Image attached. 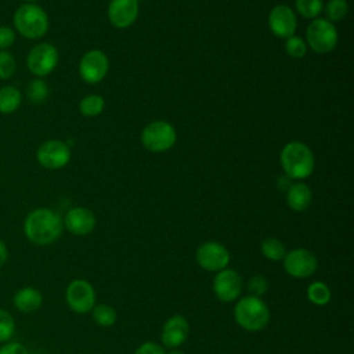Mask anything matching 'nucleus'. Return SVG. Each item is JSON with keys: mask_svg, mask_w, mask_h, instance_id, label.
I'll return each mask as SVG.
<instances>
[{"mask_svg": "<svg viewBox=\"0 0 354 354\" xmlns=\"http://www.w3.org/2000/svg\"><path fill=\"white\" fill-rule=\"evenodd\" d=\"M64 228L61 216L47 207H39L32 210L24 223V232L26 238L36 245H50L55 242Z\"/></svg>", "mask_w": 354, "mask_h": 354, "instance_id": "obj_1", "label": "nucleus"}, {"mask_svg": "<svg viewBox=\"0 0 354 354\" xmlns=\"http://www.w3.org/2000/svg\"><path fill=\"white\" fill-rule=\"evenodd\" d=\"M282 169L289 178H307L314 170V155L311 149L299 141L288 142L279 155Z\"/></svg>", "mask_w": 354, "mask_h": 354, "instance_id": "obj_2", "label": "nucleus"}, {"mask_svg": "<svg viewBox=\"0 0 354 354\" xmlns=\"http://www.w3.org/2000/svg\"><path fill=\"white\" fill-rule=\"evenodd\" d=\"M234 318L236 324L249 332L264 329L270 321L268 306L256 296L241 297L234 307Z\"/></svg>", "mask_w": 354, "mask_h": 354, "instance_id": "obj_3", "label": "nucleus"}, {"mask_svg": "<svg viewBox=\"0 0 354 354\" xmlns=\"http://www.w3.org/2000/svg\"><path fill=\"white\" fill-rule=\"evenodd\" d=\"M14 26L26 39H40L47 33V12L33 3L22 4L14 12Z\"/></svg>", "mask_w": 354, "mask_h": 354, "instance_id": "obj_4", "label": "nucleus"}, {"mask_svg": "<svg viewBox=\"0 0 354 354\" xmlns=\"http://www.w3.org/2000/svg\"><path fill=\"white\" fill-rule=\"evenodd\" d=\"M177 141L174 127L165 120H156L147 124L141 133V142L149 152H165Z\"/></svg>", "mask_w": 354, "mask_h": 354, "instance_id": "obj_5", "label": "nucleus"}, {"mask_svg": "<svg viewBox=\"0 0 354 354\" xmlns=\"http://www.w3.org/2000/svg\"><path fill=\"white\" fill-rule=\"evenodd\" d=\"M306 39L314 53L326 54L336 47L337 30L330 21L325 18H315L307 26Z\"/></svg>", "mask_w": 354, "mask_h": 354, "instance_id": "obj_6", "label": "nucleus"}, {"mask_svg": "<svg viewBox=\"0 0 354 354\" xmlns=\"http://www.w3.org/2000/svg\"><path fill=\"white\" fill-rule=\"evenodd\" d=\"M195 259L201 268L210 272H218L227 268L231 260V254L223 243L216 241H207L198 246Z\"/></svg>", "mask_w": 354, "mask_h": 354, "instance_id": "obj_7", "label": "nucleus"}, {"mask_svg": "<svg viewBox=\"0 0 354 354\" xmlns=\"http://www.w3.org/2000/svg\"><path fill=\"white\" fill-rule=\"evenodd\" d=\"M283 270L293 278H307L318 268V260L313 252L304 248H296L286 252L282 259Z\"/></svg>", "mask_w": 354, "mask_h": 354, "instance_id": "obj_8", "label": "nucleus"}, {"mask_svg": "<svg viewBox=\"0 0 354 354\" xmlns=\"http://www.w3.org/2000/svg\"><path fill=\"white\" fill-rule=\"evenodd\" d=\"M65 299L72 311L86 314L95 306V290L88 281L75 279L68 285Z\"/></svg>", "mask_w": 354, "mask_h": 354, "instance_id": "obj_9", "label": "nucleus"}, {"mask_svg": "<svg viewBox=\"0 0 354 354\" xmlns=\"http://www.w3.org/2000/svg\"><path fill=\"white\" fill-rule=\"evenodd\" d=\"M58 64V51L50 43H39L36 44L28 54L26 65L28 69L41 77L51 73Z\"/></svg>", "mask_w": 354, "mask_h": 354, "instance_id": "obj_10", "label": "nucleus"}, {"mask_svg": "<svg viewBox=\"0 0 354 354\" xmlns=\"http://www.w3.org/2000/svg\"><path fill=\"white\" fill-rule=\"evenodd\" d=\"M243 289L241 275L232 268H224L216 272L213 278V292L220 301L231 303L239 299Z\"/></svg>", "mask_w": 354, "mask_h": 354, "instance_id": "obj_11", "label": "nucleus"}, {"mask_svg": "<svg viewBox=\"0 0 354 354\" xmlns=\"http://www.w3.org/2000/svg\"><path fill=\"white\" fill-rule=\"evenodd\" d=\"M36 158L43 167L57 170L68 165L71 159V149L64 141L48 140L37 148Z\"/></svg>", "mask_w": 354, "mask_h": 354, "instance_id": "obj_12", "label": "nucleus"}, {"mask_svg": "<svg viewBox=\"0 0 354 354\" xmlns=\"http://www.w3.org/2000/svg\"><path fill=\"white\" fill-rule=\"evenodd\" d=\"M108 69H109L108 57L101 50L87 51L79 62L80 77L88 84L100 83L105 77Z\"/></svg>", "mask_w": 354, "mask_h": 354, "instance_id": "obj_13", "label": "nucleus"}, {"mask_svg": "<svg viewBox=\"0 0 354 354\" xmlns=\"http://www.w3.org/2000/svg\"><path fill=\"white\" fill-rule=\"evenodd\" d=\"M268 26L275 36L281 39H288L295 35L297 28V19L290 7L279 4L272 7L270 11Z\"/></svg>", "mask_w": 354, "mask_h": 354, "instance_id": "obj_14", "label": "nucleus"}, {"mask_svg": "<svg viewBox=\"0 0 354 354\" xmlns=\"http://www.w3.org/2000/svg\"><path fill=\"white\" fill-rule=\"evenodd\" d=\"M189 335V325L184 315H173L170 317L162 328V343L167 348H178Z\"/></svg>", "mask_w": 354, "mask_h": 354, "instance_id": "obj_15", "label": "nucleus"}, {"mask_svg": "<svg viewBox=\"0 0 354 354\" xmlns=\"http://www.w3.org/2000/svg\"><path fill=\"white\" fill-rule=\"evenodd\" d=\"M138 17V0H111L108 18L115 28L124 29L134 24Z\"/></svg>", "mask_w": 354, "mask_h": 354, "instance_id": "obj_16", "label": "nucleus"}, {"mask_svg": "<svg viewBox=\"0 0 354 354\" xmlns=\"http://www.w3.org/2000/svg\"><path fill=\"white\" fill-rule=\"evenodd\" d=\"M64 225L73 235L83 236L90 234L94 230L95 216L87 207H82V206L72 207L71 210H68L64 218Z\"/></svg>", "mask_w": 354, "mask_h": 354, "instance_id": "obj_17", "label": "nucleus"}, {"mask_svg": "<svg viewBox=\"0 0 354 354\" xmlns=\"http://www.w3.org/2000/svg\"><path fill=\"white\" fill-rule=\"evenodd\" d=\"M311 189L304 183H295L289 185L286 194V203L295 212H303L311 205Z\"/></svg>", "mask_w": 354, "mask_h": 354, "instance_id": "obj_18", "label": "nucleus"}, {"mask_svg": "<svg viewBox=\"0 0 354 354\" xmlns=\"http://www.w3.org/2000/svg\"><path fill=\"white\" fill-rule=\"evenodd\" d=\"M43 303L41 293L30 286L19 289L14 296V306L22 313H33Z\"/></svg>", "mask_w": 354, "mask_h": 354, "instance_id": "obj_19", "label": "nucleus"}, {"mask_svg": "<svg viewBox=\"0 0 354 354\" xmlns=\"http://www.w3.org/2000/svg\"><path fill=\"white\" fill-rule=\"evenodd\" d=\"M21 91L14 86H4L0 88V112L12 113L21 105Z\"/></svg>", "mask_w": 354, "mask_h": 354, "instance_id": "obj_20", "label": "nucleus"}, {"mask_svg": "<svg viewBox=\"0 0 354 354\" xmlns=\"http://www.w3.org/2000/svg\"><path fill=\"white\" fill-rule=\"evenodd\" d=\"M332 292L325 282L314 281L307 288V299L315 306H325L330 301Z\"/></svg>", "mask_w": 354, "mask_h": 354, "instance_id": "obj_21", "label": "nucleus"}, {"mask_svg": "<svg viewBox=\"0 0 354 354\" xmlns=\"http://www.w3.org/2000/svg\"><path fill=\"white\" fill-rule=\"evenodd\" d=\"M260 250H261V254L271 260V261H279L285 257L286 254V248L285 245L277 239V238H266L261 241V245H260Z\"/></svg>", "mask_w": 354, "mask_h": 354, "instance_id": "obj_22", "label": "nucleus"}, {"mask_svg": "<svg viewBox=\"0 0 354 354\" xmlns=\"http://www.w3.org/2000/svg\"><path fill=\"white\" fill-rule=\"evenodd\" d=\"M91 313H93L94 322L100 326L108 328V326H112L116 322V311L109 304H105V303L97 304V306L93 307Z\"/></svg>", "mask_w": 354, "mask_h": 354, "instance_id": "obj_23", "label": "nucleus"}, {"mask_svg": "<svg viewBox=\"0 0 354 354\" xmlns=\"http://www.w3.org/2000/svg\"><path fill=\"white\" fill-rule=\"evenodd\" d=\"M104 98L97 95V94H90L86 95L80 104H79V109L82 112V115L87 116V118H94L97 115H100L104 109Z\"/></svg>", "mask_w": 354, "mask_h": 354, "instance_id": "obj_24", "label": "nucleus"}, {"mask_svg": "<svg viewBox=\"0 0 354 354\" xmlns=\"http://www.w3.org/2000/svg\"><path fill=\"white\" fill-rule=\"evenodd\" d=\"M26 95L32 104H41L48 97V86L41 79H33L26 87Z\"/></svg>", "mask_w": 354, "mask_h": 354, "instance_id": "obj_25", "label": "nucleus"}, {"mask_svg": "<svg viewBox=\"0 0 354 354\" xmlns=\"http://www.w3.org/2000/svg\"><path fill=\"white\" fill-rule=\"evenodd\" d=\"M295 6L301 17L315 19L324 8V1L322 0H295Z\"/></svg>", "mask_w": 354, "mask_h": 354, "instance_id": "obj_26", "label": "nucleus"}, {"mask_svg": "<svg viewBox=\"0 0 354 354\" xmlns=\"http://www.w3.org/2000/svg\"><path fill=\"white\" fill-rule=\"evenodd\" d=\"M348 11V4L346 0H329L325 6V14L328 21H340L346 17Z\"/></svg>", "mask_w": 354, "mask_h": 354, "instance_id": "obj_27", "label": "nucleus"}, {"mask_svg": "<svg viewBox=\"0 0 354 354\" xmlns=\"http://www.w3.org/2000/svg\"><path fill=\"white\" fill-rule=\"evenodd\" d=\"M285 48H286V53L292 57V58H301L306 55L307 53V43L299 37V36H290L286 39V43H285Z\"/></svg>", "mask_w": 354, "mask_h": 354, "instance_id": "obj_28", "label": "nucleus"}, {"mask_svg": "<svg viewBox=\"0 0 354 354\" xmlns=\"http://www.w3.org/2000/svg\"><path fill=\"white\" fill-rule=\"evenodd\" d=\"M17 69V61L14 55L6 50H0V79H8Z\"/></svg>", "mask_w": 354, "mask_h": 354, "instance_id": "obj_29", "label": "nucleus"}, {"mask_svg": "<svg viewBox=\"0 0 354 354\" xmlns=\"http://www.w3.org/2000/svg\"><path fill=\"white\" fill-rule=\"evenodd\" d=\"M15 332V322L10 313L0 308V342L8 340Z\"/></svg>", "mask_w": 354, "mask_h": 354, "instance_id": "obj_30", "label": "nucleus"}, {"mask_svg": "<svg viewBox=\"0 0 354 354\" xmlns=\"http://www.w3.org/2000/svg\"><path fill=\"white\" fill-rule=\"evenodd\" d=\"M268 289V281L263 275H253L248 281V290L250 296L261 297Z\"/></svg>", "mask_w": 354, "mask_h": 354, "instance_id": "obj_31", "label": "nucleus"}, {"mask_svg": "<svg viewBox=\"0 0 354 354\" xmlns=\"http://www.w3.org/2000/svg\"><path fill=\"white\" fill-rule=\"evenodd\" d=\"M15 41V32L10 26H0V50L11 47Z\"/></svg>", "mask_w": 354, "mask_h": 354, "instance_id": "obj_32", "label": "nucleus"}, {"mask_svg": "<svg viewBox=\"0 0 354 354\" xmlns=\"http://www.w3.org/2000/svg\"><path fill=\"white\" fill-rule=\"evenodd\" d=\"M134 354H165V350L162 346L153 342H145L141 346L137 347Z\"/></svg>", "mask_w": 354, "mask_h": 354, "instance_id": "obj_33", "label": "nucleus"}, {"mask_svg": "<svg viewBox=\"0 0 354 354\" xmlns=\"http://www.w3.org/2000/svg\"><path fill=\"white\" fill-rule=\"evenodd\" d=\"M0 354H28V350L21 343H7L0 348Z\"/></svg>", "mask_w": 354, "mask_h": 354, "instance_id": "obj_34", "label": "nucleus"}, {"mask_svg": "<svg viewBox=\"0 0 354 354\" xmlns=\"http://www.w3.org/2000/svg\"><path fill=\"white\" fill-rule=\"evenodd\" d=\"M7 257H8V250H7V246L3 241H0V268L4 266V263L7 261Z\"/></svg>", "mask_w": 354, "mask_h": 354, "instance_id": "obj_35", "label": "nucleus"}, {"mask_svg": "<svg viewBox=\"0 0 354 354\" xmlns=\"http://www.w3.org/2000/svg\"><path fill=\"white\" fill-rule=\"evenodd\" d=\"M165 354H184V351H181L178 348H171L169 353H165Z\"/></svg>", "mask_w": 354, "mask_h": 354, "instance_id": "obj_36", "label": "nucleus"}, {"mask_svg": "<svg viewBox=\"0 0 354 354\" xmlns=\"http://www.w3.org/2000/svg\"><path fill=\"white\" fill-rule=\"evenodd\" d=\"M25 1H28V3H33V1H36V0H25Z\"/></svg>", "mask_w": 354, "mask_h": 354, "instance_id": "obj_37", "label": "nucleus"}]
</instances>
